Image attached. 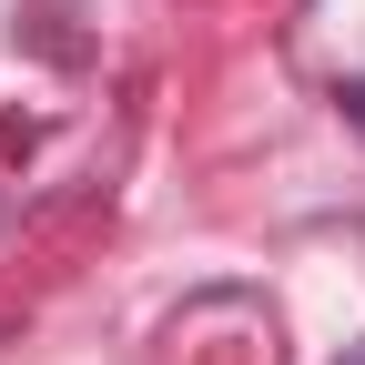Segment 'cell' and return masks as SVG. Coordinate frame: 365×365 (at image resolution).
I'll return each mask as SVG.
<instances>
[{"mask_svg":"<svg viewBox=\"0 0 365 365\" xmlns=\"http://www.w3.org/2000/svg\"><path fill=\"white\" fill-rule=\"evenodd\" d=\"M355 122H365V91H355Z\"/></svg>","mask_w":365,"mask_h":365,"instance_id":"cell-1","label":"cell"}]
</instances>
